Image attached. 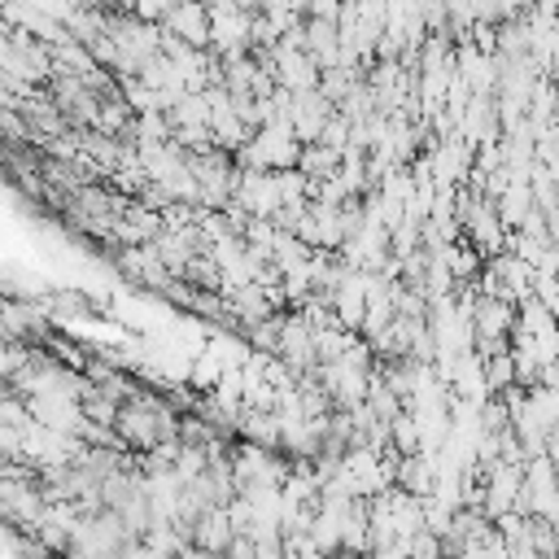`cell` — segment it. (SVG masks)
<instances>
[{
	"mask_svg": "<svg viewBox=\"0 0 559 559\" xmlns=\"http://www.w3.org/2000/svg\"><path fill=\"white\" fill-rule=\"evenodd\" d=\"M170 39H179L183 48L192 52H210V17L201 4H175L166 13V26H162Z\"/></svg>",
	"mask_w": 559,
	"mask_h": 559,
	"instance_id": "6da1fadb",
	"label": "cell"
},
{
	"mask_svg": "<svg viewBox=\"0 0 559 559\" xmlns=\"http://www.w3.org/2000/svg\"><path fill=\"white\" fill-rule=\"evenodd\" d=\"M0 306H4V301H0Z\"/></svg>",
	"mask_w": 559,
	"mask_h": 559,
	"instance_id": "7a4b0ae2",
	"label": "cell"
}]
</instances>
